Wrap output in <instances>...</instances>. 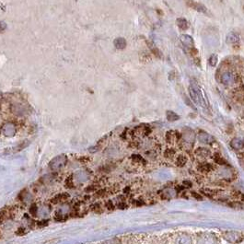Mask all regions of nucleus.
Segmentation results:
<instances>
[{"mask_svg": "<svg viewBox=\"0 0 244 244\" xmlns=\"http://www.w3.org/2000/svg\"><path fill=\"white\" fill-rule=\"evenodd\" d=\"M193 196H194L196 199H198V200H201V199H202V197L200 196V195H198L196 193H193Z\"/></svg>", "mask_w": 244, "mask_h": 244, "instance_id": "obj_16", "label": "nucleus"}, {"mask_svg": "<svg viewBox=\"0 0 244 244\" xmlns=\"http://www.w3.org/2000/svg\"><path fill=\"white\" fill-rule=\"evenodd\" d=\"M30 214L32 215V216H36V213H37V206H36V205H32V207H30Z\"/></svg>", "mask_w": 244, "mask_h": 244, "instance_id": "obj_13", "label": "nucleus"}, {"mask_svg": "<svg viewBox=\"0 0 244 244\" xmlns=\"http://www.w3.org/2000/svg\"><path fill=\"white\" fill-rule=\"evenodd\" d=\"M167 118H168L169 121H176V120L179 119V116L175 113L168 111L167 112Z\"/></svg>", "mask_w": 244, "mask_h": 244, "instance_id": "obj_7", "label": "nucleus"}, {"mask_svg": "<svg viewBox=\"0 0 244 244\" xmlns=\"http://www.w3.org/2000/svg\"><path fill=\"white\" fill-rule=\"evenodd\" d=\"M215 160H216V163L220 164V165H225V164H227V161H226L224 158H222L219 156V155H217V154L215 155Z\"/></svg>", "mask_w": 244, "mask_h": 244, "instance_id": "obj_10", "label": "nucleus"}, {"mask_svg": "<svg viewBox=\"0 0 244 244\" xmlns=\"http://www.w3.org/2000/svg\"><path fill=\"white\" fill-rule=\"evenodd\" d=\"M186 162H187V158L184 156H179V158H177V165L178 166H183Z\"/></svg>", "mask_w": 244, "mask_h": 244, "instance_id": "obj_9", "label": "nucleus"}, {"mask_svg": "<svg viewBox=\"0 0 244 244\" xmlns=\"http://www.w3.org/2000/svg\"><path fill=\"white\" fill-rule=\"evenodd\" d=\"M69 198V195L67 193H59L58 195H56V196L52 200V203L54 204H57V203H62V202H65V200H67V199Z\"/></svg>", "mask_w": 244, "mask_h": 244, "instance_id": "obj_3", "label": "nucleus"}, {"mask_svg": "<svg viewBox=\"0 0 244 244\" xmlns=\"http://www.w3.org/2000/svg\"><path fill=\"white\" fill-rule=\"evenodd\" d=\"M177 25H178V27L181 29V30H187L189 28V23L188 21L186 20L185 19H183V18H181V19H178L177 20Z\"/></svg>", "mask_w": 244, "mask_h": 244, "instance_id": "obj_4", "label": "nucleus"}, {"mask_svg": "<svg viewBox=\"0 0 244 244\" xmlns=\"http://www.w3.org/2000/svg\"><path fill=\"white\" fill-rule=\"evenodd\" d=\"M198 170L201 171H204V172H207V171H212V170H213V167L210 165V164L204 163V164H201V165L198 167Z\"/></svg>", "mask_w": 244, "mask_h": 244, "instance_id": "obj_6", "label": "nucleus"}, {"mask_svg": "<svg viewBox=\"0 0 244 244\" xmlns=\"http://www.w3.org/2000/svg\"><path fill=\"white\" fill-rule=\"evenodd\" d=\"M228 38H230L231 40H230V42H230V43H238V42H239V36L237 34H235V33H230L228 36Z\"/></svg>", "mask_w": 244, "mask_h": 244, "instance_id": "obj_8", "label": "nucleus"}, {"mask_svg": "<svg viewBox=\"0 0 244 244\" xmlns=\"http://www.w3.org/2000/svg\"><path fill=\"white\" fill-rule=\"evenodd\" d=\"M11 216V211L8 207H5L4 209L0 211V221H5L6 219H8Z\"/></svg>", "mask_w": 244, "mask_h": 244, "instance_id": "obj_2", "label": "nucleus"}, {"mask_svg": "<svg viewBox=\"0 0 244 244\" xmlns=\"http://www.w3.org/2000/svg\"><path fill=\"white\" fill-rule=\"evenodd\" d=\"M91 210L94 211L95 213H101V206L100 204H95V205H92L90 206Z\"/></svg>", "mask_w": 244, "mask_h": 244, "instance_id": "obj_11", "label": "nucleus"}, {"mask_svg": "<svg viewBox=\"0 0 244 244\" xmlns=\"http://www.w3.org/2000/svg\"><path fill=\"white\" fill-rule=\"evenodd\" d=\"M114 44H115V46H116V48L118 49H123L126 45L125 41L123 38H118L117 40H115Z\"/></svg>", "mask_w": 244, "mask_h": 244, "instance_id": "obj_5", "label": "nucleus"}, {"mask_svg": "<svg viewBox=\"0 0 244 244\" xmlns=\"http://www.w3.org/2000/svg\"><path fill=\"white\" fill-rule=\"evenodd\" d=\"M239 159H241V162L242 163V165L244 166V153L239 154Z\"/></svg>", "mask_w": 244, "mask_h": 244, "instance_id": "obj_15", "label": "nucleus"}, {"mask_svg": "<svg viewBox=\"0 0 244 244\" xmlns=\"http://www.w3.org/2000/svg\"><path fill=\"white\" fill-rule=\"evenodd\" d=\"M105 205H106V207H107L108 209H111V210H112V209H113V208H114L113 204V202H112V201H108L107 203L105 204Z\"/></svg>", "mask_w": 244, "mask_h": 244, "instance_id": "obj_14", "label": "nucleus"}, {"mask_svg": "<svg viewBox=\"0 0 244 244\" xmlns=\"http://www.w3.org/2000/svg\"><path fill=\"white\" fill-rule=\"evenodd\" d=\"M186 4H187L191 8H193L194 10H196L200 13H203V14L207 15L208 10L206 7V6L203 5V4L199 3V2H195V1H193V0H188V1L186 2Z\"/></svg>", "mask_w": 244, "mask_h": 244, "instance_id": "obj_1", "label": "nucleus"}, {"mask_svg": "<svg viewBox=\"0 0 244 244\" xmlns=\"http://www.w3.org/2000/svg\"><path fill=\"white\" fill-rule=\"evenodd\" d=\"M65 185L67 186L68 188H72L74 187V183H73V180L71 179V177H69V178L65 181Z\"/></svg>", "mask_w": 244, "mask_h": 244, "instance_id": "obj_12", "label": "nucleus"}]
</instances>
